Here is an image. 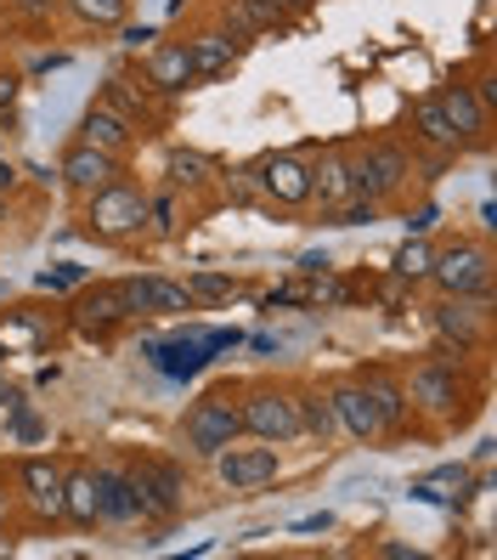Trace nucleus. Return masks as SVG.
I'll return each instance as SVG.
<instances>
[{
  "instance_id": "obj_4",
  "label": "nucleus",
  "mask_w": 497,
  "mask_h": 560,
  "mask_svg": "<svg viewBox=\"0 0 497 560\" xmlns=\"http://www.w3.org/2000/svg\"><path fill=\"white\" fill-rule=\"evenodd\" d=\"M424 283H436L441 294H475V301H486L492 294V255H486V244L458 238V244L436 249L429 255V278Z\"/></svg>"
},
{
  "instance_id": "obj_15",
  "label": "nucleus",
  "mask_w": 497,
  "mask_h": 560,
  "mask_svg": "<svg viewBox=\"0 0 497 560\" xmlns=\"http://www.w3.org/2000/svg\"><path fill=\"white\" fill-rule=\"evenodd\" d=\"M436 103H441V114L452 119V130H458V142H463V148H481V142H486L492 108L470 91V80H447V85L436 91Z\"/></svg>"
},
{
  "instance_id": "obj_33",
  "label": "nucleus",
  "mask_w": 497,
  "mask_h": 560,
  "mask_svg": "<svg viewBox=\"0 0 497 560\" xmlns=\"http://www.w3.org/2000/svg\"><path fill=\"white\" fill-rule=\"evenodd\" d=\"M12 192H17V164L0 159V199H12Z\"/></svg>"
},
{
  "instance_id": "obj_22",
  "label": "nucleus",
  "mask_w": 497,
  "mask_h": 560,
  "mask_svg": "<svg viewBox=\"0 0 497 560\" xmlns=\"http://www.w3.org/2000/svg\"><path fill=\"white\" fill-rule=\"evenodd\" d=\"M62 521L103 526V515H96V470L91 465H74L69 476H62Z\"/></svg>"
},
{
  "instance_id": "obj_40",
  "label": "nucleus",
  "mask_w": 497,
  "mask_h": 560,
  "mask_svg": "<svg viewBox=\"0 0 497 560\" xmlns=\"http://www.w3.org/2000/svg\"><path fill=\"white\" fill-rule=\"evenodd\" d=\"M0 521H7V487H0Z\"/></svg>"
},
{
  "instance_id": "obj_32",
  "label": "nucleus",
  "mask_w": 497,
  "mask_h": 560,
  "mask_svg": "<svg viewBox=\"0 0 497 560\" xmlns=\"http://www.w3.org/2000/svg\"><path fill=\"white\" fill-rule=\"evenodd\" d=\"M85 272L80 267H62V272H40V289H69V283H80Z\"/></svg>"
},
{
  "instance_id": "obj_19",
  "label": "nucleus",
  "mask_w": 497,
  "mask_h": 560,
  "mask_svg": "<svg viewBox=\"0 0 497 560\" xmlns=\"http://www.w3.org/2000/svg\"><path fill=\"white\" fill-rule=\"evenodd\" d=\"M80 142L108 148V153H125L130 142H137V119H125L114 103H96V108H85V119H80Z\"/></svg>"
},
{
  "instance_id": "obj_29",
  "label": "nucleus",
  "mask_w": 497,
  "mask_h": 560,
  "mask_svg": "<svg viewBox=\"0 0 497 560\" xmlns=\"http://www.w3.org/2000/svg\"><path fill=\"white\" fill-rule=\"evenodd\" d=\"M187 289H192V301H232V294H238V278H226V272H192Z\"/></svg>"
},
{
  "instance_id": "obj_17",
  "label": "nucleus",
  "mask_w": 497,
  "mask_h": 560,
  "mask_svg": "<svg viewBox=\"0 0 497 560\" xmlns=\"http://www.w3.org/2000/svg\"><path fill=\"white\" fill-rule=\"evenodd\" d=\"M91 470H96V515H103V526L142 521L137 487H130V470L125 465H91Z\"/></svg>"
},
{
  "instance_id": "obj_9",
  "label": "nucleus",
  "mask_w": 497,
  "mask_h": 560,
  "mask_svg": "<svg viewBox=\"0 0 497 560\" xmlns=\"http://www.w3.org/2000/svg\"><path fill=\"white\" fill-rule=\"evenodd\" d=\"M130 487H137V504H142V521H170L181 510V470L164 465V458H142L130 465Z\"/></svg>"
},
{
  "instance_id": "obj_30",
  "label": "nucleus",
  "mask_w": 497,
  "mask_h": 560,
  "mask_svg": "<svg viewBox=\"0 0 497 560\" xmlns=\"http://www.w3.org/2000/svg\"><path fill=\"white\" fill-rule=\"evenodd\" d=\"M108 103L130 119V114H153V103H147V96L142 91H130V80H108Z\"/></svg>"
},
{
  "instance_id": "obj_3",
  "label": "nucleus",
  "mask_w": 497,
  "mask_h": 560,
  "mask_svg": "<svg viewBox=\"0 0 497 560\" xmlns=\"http://www.w3.org/2000/svg\"><path fill=\"white\" fill-rule=\"evenodd\" d=\"M85 226H91V238H137L142 226H147V187L137 182H108V187H96L91 199H85Z\"/></svg>"
},
{
  "instance_id": "obj_39",
  "label": "nucleus",
  "mask_w": 497,
  "mask_h": 560,
  "mask_svg": "<svg viewBox=\"0 0 497 560\" xmlns=\"http://www.w3.org/2000/svg\"><path fill=\"white\" fill-rule=\"evenodd\" d=\"M283 7H288V12H306V7H311V0H283Z\"/></svg>"
},
{
  "instance_id": "obj_20",
  "label": "nucleus",
  "mask_w": 497,
  "mask_h": 560,
  "mask_svg": "<svg viewBox=\"0 0 497 560\" xmlns=\"http://www.w3.org/2000/svg\"><path fill=\"white\" fill-rule=\"evenodd\" d=\"M187 51H192V74L215 80V74H226L232 62H238V35H232V28H204V35L187 40Z\"/></svg>"
},
{
  "instance_id": "obj_5",
  "label": "nucleus",
  "mask_w": 497,
  "mask_h": 560,
  "mask_svg": "<svg viewBox=\"0 0 497 560\" xmlns=\"http://www.w3.org/2000/svg\"><path fill=\"white\" fill-rule=\"evenodd\" d=\"M407 148H395V142H368L356 159H351V192L356 199H374V205H384L395 187L407 182Z\"/></svg>"
},
{
  "instance_id": "obj_36",
  "label": "nucleus",
  "mask_w": 497,
  "mask_h": 560,
  "mask_svg": "<svg viewBox=\"0 0 497 560\" xmlns=\"http://www.w3.org/2000/svg\"><path fill=\"white\" fill-rule=\"evenodd\" d=\"M147 40H153V28H125V46H130V51H142Z\"/></svg>"
},
{
  "instance_id": "obj_10",
  "label": "nucleus",
  "mask_w": 497,
  "mask_h": 560,
  "mask_svg": "<svg viewBox=\"0 0 497 560\" xmlns=\"http://www.w3.org/2000/svg\"><path fill=\"white\" fill-rule=\"evenodd\" d=\"M125 289V306H130V317H181V312H198V301H192V289L181 283V278H130V283H119Z\"/></svg>"
},
{
  "instance_id": "obj_7",
  "label": "nucleus",
  "mask_w": 497,
  "mask_h": 560,
  "mask_svg": "<svg viewBox=\"0 0 497 560\" xmlns=\"http://www.w3.org/2000/svg\"><path fill=\"white\" fill-rule=\"evenodd\" d=\"M215 476H221V487H232V492H260L267 481H277V470H283V453L267 442V447H221L215 458Z\"/></svg>"
},
{
  "instance_id": "obj_12",
  "label": "nucleus",
  "mask_w": 497,
  "mask_h": 560,
  "mask_svg": "<svg viewBox=\"0 0 497 560\" xmlns=\"http://www.w3.org/2000/svg\"><path fill=\"white\" fill-rule=\"evenodd\" d=\"M328 408H334L345 436H356V442H379L384 436V419H379V408H374V397H368V385H362V380L328 385Z\"/></svg>"
},
{
  "instance_id": "obj_18",
  "label": "nucleus",
  "mask_w": 497,
  "mask_h": 560,
  "mask_svg": "<svg viewBox=\"0 0 497 560\" xmlns=\"http://www.w3.org/2000/svg\"><path fill=\"white\" fill-rule=\"evenodd\" d=\"M260 187L277 205H306L311 199V164L300 153H272V159H260Z\"/></svg>"
},
{
  "instance_id": "obj_26",
  "label": "nucleus",
  "mask_w": 497,
  "mask_h": 560,
  "mask_svg": "<svg viewBox=\"0 0 497 560\" xmlns=\"http://www.w3.org/2000/svg\"><path fill=\"white\" fill-rule=\"evenodd\" d=\"M300 431L317 436V442H328V436L340 431L334 408H328V390H300Z\"/></svg>"
},
{
  "instance_id": "obj_6",
  "label": "nucleus",
  "mask_w": 497,
  "mask_h": 560,
  "mask_svg": "<svg viewBox=\"0 0 497 560\" xmlns=\"http://www.w3.org/2000/svg\"><path fill=\"white\" fill-rule=\"evenodd\" d=\"M407 402L424 408V413H436V419H452L463 413V374H458V362L452 357H424L413 380H407Z\"/></svg>"
},
{
  "instance_id": "obj_27",
  "label": "nucleus",
  "mask_w": 497,
  "mask_h": 560,
  "mask_svg": "<svg viewBox=\"0 0 497 560\" xmlns=\"http://www.w3.org/2000/svg\"><path fill=\"white\" fill-rule=\"evenodd\" d=\"M69 12L91 28H119L125 12H130V0H69Z\"/></svg>"
},
{
  "instance_id": "obj_41",
  "label": "nucleus",
  "mask_w": 497,
  "mask_h": 560,
  "mask_svg": "<svg viewBox=\"0 0 497 560\" xmlns=\"http://www.w3.org/2000/svg\"><path fill=\"white\" fill-rule=\"evenodd\" d=\"M0 221H7V205H0Z\"/></svg>"
},
{
  "instance_id": "obj_11",
  "label": "nucleus",
  "mask_w": 497,
  "mask_h": 560,
  "mask_svg": "<svg viewBox=\"0 0 497 560\" xmlns=\"http://www.w3.org/2000/svg\"><path fill=\"white\" fill-rule=\"evenodd\" d=\"M125 176V153H108V148H91V142H74L62 153V187H74L80 199H91L96 187H108Z\"/></svg>"
},
{
  "instance_id": "obj_1",
  "label": "nucleus",
  "mask_w": 497,
  "mask_h": 560,
  "mask_svg": "<svg viewBox=\"0 0 497 560\" xmlns=\"http://www.w3.org/2000/svg\"><path fill=\"white\" fill-rule=\"evenodd\" d=\"M238 419H244V436L272 442V447L306 436L300 431V390H288V385H249V390H238Z\"/></svg>"
},
{
  "instance_id": "obj_37",
  "label": "nucleus",
  "mask_w": 497,
  "mask_h": 560,
  "mask_svg": "<svg viewBox=\"0 0 497 560\" xmlns=\"http://www.w3.org/2000/svg\"><path fill=\"white\" fill-rule=\"evenodd\" d=\"M379 555H390V560H418V549H407V544H379Z\"/></svg>"
},
{
  "instance_id": "obj_13",
  "label": "nucleus",
  "mask_w": 497,
  "mask_h": 560,
  "mask_svg": "<svg viewBox=\"0 0 497 560\" xmlns=\"http://www.w3.org/2000/svg\"><path fill=\"white\" fill-rule=\"evenodd\" d=\"M62 476H69V465H62V458H51V453L23 458L17 487H23L28 510H35L40 521H62Z\"/></svg>"
},
{
  "instance_id": "obj_8",
  "label": "nucleus",
  "mask_w": 497,
  "mask_h": 560,
  "mask_svg": "<svg viewBox=\"0 0 497 560\" xmlns=\"http://www.w3.org/2000/svg\"><path fill=\"white\" fill-rule=\"evenodd\" d=\"M429 323H436V335H441L447 346H458V351L486 346V328H492L486 301H475V294H441L436 312H429Z\"/></svg>"
},
{
  "instance_id": "obj_23",
  "label": "nucleus",
  "mask_w": 497,
  "mask_h": 560,
  "mask_svg": "<svg viewBox=\"0 0 497 560\" xmlns=\"http://www.w3.org/2000/svg\"><path fill=\"white\" fill-rule=\"evenodd\" d=\"M288 18L283 0H226V28L232 35H267V28H277Z\"/></svg>"
},
{
  "instance_id": "obj_16",
  "label": "nucleus",
  "mask_w": 497,
  "mask_h": 560,
  "mask_svg": "<svg viewBox=\"0 0 497 560\" xmlns=\"http://www.w3.org/2000/svg\"><path fill=\"white\" fill-rule=\"evenodd\" d=\"M142 74H147V85H153L158 96H181V91L198 80V74H192V51H187V40H158V46H147Z\"/></svg>"
},
{
  "instance_id": "obj_35",
  "label": "nucleus",
  "mask_w": 497,
  "mask_h": 560,
  "mask_svg": "<svg viewBox=\"0 0 497 560\" xmlns=\"http://www.w3.org/2000/svg\"><path fill=\"white\" fill-rule=\"evenodd\" d=\"M470 91H475V96H481V103H486V108H492V103H497V80H492V74H481V80H475V85H470Z\"/></svg>"
},
{
  "instance_id": "obj_34",
  "label": "nucleus",
  "mask_w": 497,
  "mask_h": 560,
  "mask_svg": "<svg viewBox=\"0 0 497 560\" xmlns=\"http://www.w3.org/2000/svg\"><path fill=\"white\" fill-rule=\"evenodd\" d=\"M17 103V74H0V114Z\"/></svg>"
},
{
  "instance_id": "obj_28",
  "label": "nucleus",
  "mask_w": 497,
  "mask_h": 560,
  "mask_svg": "<svg viewBox=\"0 0 497 560\" xmlns=\"http://www.w3.org/2000/svg\"><path fill=\"white\" fill-rule=\"evenodd\" d=\"M429 255H436V249H429L424 238H407L402 249H395V278H402V283H424L429 278Z\"/></svg>"
},
{
  "instance_id": "obj_21",
  "label": "nucleus",
  "mask_w": 497,
  "mask_h": 560,
  "mask_svg": "<svg viewBox=\"0 0 497 560\" xmlns=\"http://www.w3.org/2000/svg\"><path fill=\"white\" fill-rule=\"evenodd\" d=\"M356 380L368 385V397H374V408H379V419H384V436L402 431V424H407V385L390 380L384 369H362Z\"/></svg>"
},
{
  "instance_id": "obj_2",
  "label": "nucleus",
  "mask_w": 497,
  "mask_h": 560,
  "mask_svg": "<svg viewBox=\"0 0 497 560\" xmlns=\"http://www.w3.org/2000/svg\"><path fill=\"white\" fill-rule=\"evenodd\" d=\"M244 436V419H238V390H210L181 413V447L192 458H215L221 447H232Z\"/></svg>"
},
{
  "instance_id": "obj_25",
  "label": "nucleus",
  "mask_w": 497,
  "mask_h": 560,
  "mask_svg": "<svg viewBox=\"0 0 497 560\" xmlns=\"http://www.w3.org/2000/svg\"><path fill=\"white\" fill-rule=\"evenodd\" d=\"M413 137H418L424 148H441V153H458V148H463V142H458V130H452V119L441 114L436 96L413 103Z\"/></svg>"
},
{
  "instance_id": "obj_31",
  "label": "nucleus",
  "mask_w": 497,
  "mask_h": 560,
  "mask_svg": "<svg viewBox=\"0 0 497 560\" xmlns=\"http://www.w3.org/2000/svg\"><path fill=\"white\" fill-rule=\"evenodd\" d=\"M204 171H210V164L198 159V153H176V159H170V182H176V187H192V182H204Z\"/></svg>"
},
{
  "instance_id": "obj_24",
  "label": "nucleus",
  "mask_w": 497,
  "mask_h": 560,
  "mask_svg": "<svg viewBox=\"0 0 497 560\" xmlns=\"http://www.w3.org/2000/svg\"><path fill=\"white\" fill-rule=\"evenodd\" d=\"M311 199H322L328 210L351 199V159L345 153H322L311 164Z\"/></svg>"
},
{
  "instance_id": "obj_38",
  "label": "nucleus",
  "mask_w": 497,
  "mask_h": 560,
  "mask_svg": "<svg viewBox=\"0 0 497 560\" xmlns=\"http://www.w3.org/2000/svg\"><path fill=\"white\" fill-rule=\"evenodd\" d=\"M12 402H17V390L7 385V374H0V408H12Z\"/></svg>"
},
{
  "instance_id": "obj_14",
  "label": "nucleus",
  "mask_w": 497,
  "mask_h": 560,
  "mask_svg": "<svg viewBox=\"0 0 497 560\" xmlns=\"http://www.w3.org/2000/svg\"><path fill=\"white\" fill-rule=\"evenodd\" d=\"M74 312V328L85 340H108L114 328L130 317V306H125V289L119 283H96V289H80V301L69 306Z\"/></svg>"
}]
</instances>
